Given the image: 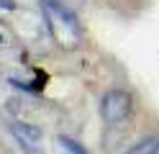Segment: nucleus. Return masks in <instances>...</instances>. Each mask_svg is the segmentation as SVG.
Instances as JSON below:
<instances>
[{"label":"nucleus","mask_w":159,"mask_h":154,"mask_svg":"<svg viewBox=\"0 0 159 154\" xmlns=\"http://www.w3.org/2000/svg\"><path fill=\"white\" fill-rule=\"evenodd\" d=\"M39 3H41L46 26L59 46L75 49L82 44V23H80L72 8H67L62 0H39Z\"/></svg>","instance_id":"nucleus-1"},{"label":"nucleus","mask_w":159,"mask_h":154,"mask_svg":"<svg viewBox=\"0 0 159 154\" xmlns=\"http://www.w3.org/2000/svg\"><path fill=\"white\" fill-rule=\"evenodd\" d=\"M11 133L18 141V147L23 149V154H44V133L39 126L26 121H11Z\"/></svg>","instance_id":"nucleus-3"},{"label":"nucleus","mask_w":159,"mask_h":154,"mask_svg":"<svg viewBox=\"0 0 159 154\" xmlns=\"http://www.w3.org/2000/svg\"><path fill=\"white\" fill-rule=\"evenodd\" d=\"M159 152V133H149L141 141H136L126 154H157Z\"/></svg>","instance_id":"nucleus-4"},{"label":"nucleus","mask_w":159,"mask_h":154,"mask_svg":"<svg viewBox=\"0 0 159 154\" xmlns=\"http://www.w3.org/2000/svg\"><path fill=\"white\" fill-rule=\"evenodd\" d=\"M134 113V95L123 87H113L100 98V116L108 126H121Z\"/></svg>","instance_id":"nucleus-2"},{"label":"nucleus","mask_w":159,"mask_h":154,"mask_svg":"<svg viewBox=\"0 0 159 154\" xmlns=\"http://www.w3.org/2000/svg\"><path fill=\"white\" fill-rule=\"evenodd\" d=\"M59 144H62V147L67 149V154H90V152H87V149H85L80 141L69 139V136H59Z\"/></svg>","instance_id":"nucleus-5"},{"label":"nucleus","mask_w":159,"mask_h":154,"mask_svg":"<svg viewBox=\"0 0 159 154\" xmlns=\"http://www.w3.org/2000/svg\"><path fill=\"white\" fill-rule=\"evenodd\" d=\"M0 10H16V3L13 0H0Z\"/></svg>","instance_id":"nucleus-6"},{"label":"nucleus","mask_w":159,"mask_h":154,"mask_svg":"<svg viewBox=\"0 0 159 154\" xmlns=\"http://www.w3.org/2000/svg\"><path fill=\"white\" fill-rule=\"evenodd\" d=\"M157 154H159V152H157Z\"/></svg>","instance_id":"nucleus-7"}]
</instances>
